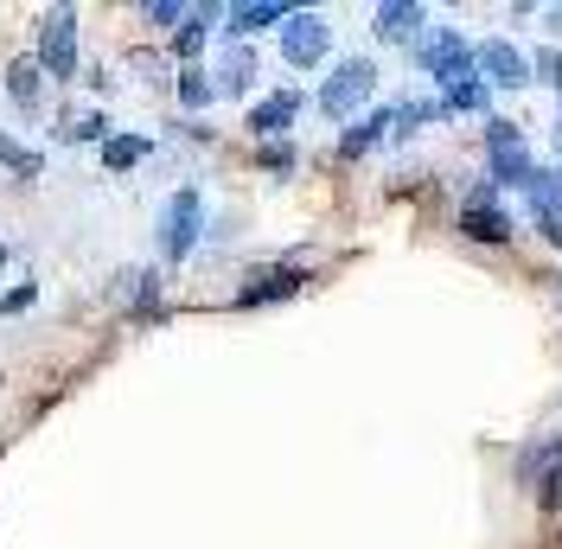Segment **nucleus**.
I'll return each instance as SVG.
<instances>
[{
  "instance_id": "nucleus-1",
  "label": "nucleus",
  "mask_w": 562,
  "mask_h": 549,
  "mask_svg": "<svg viewBox=\"0 0 562 549\" xmlns=\"http://www.w3.org/2000/svg\"><path fill=\"white\" fill-rule=\"evenodd\" d=\"M199 237H205V199H199V186H179L167 211H160V256L186 262L199 249Z\"/></svg>"
},
{
  "instance_id": "nucleus-2",
  "label": "nucleus",
  "mask_w": 562,
  "mask_h": 549,
  "mask_svg": "<svg viewBox=\"0 0 562 549\" xmlns=\"http://www.w3.org/2000/svg\"><path fill=\"white\" fill-rule=\"evenodd\" d=\"M371 90H378V65L371 58H346V65H333V77L319 83V109L333 122H351L358 109L371 103Z\"/></svg>"
},
{
  "instance_id": "nucleus-3",
  "label": "nucleus",
  "mask_w": 562,
  "mask_h": 549,
  "mask_svg": "<svg viewBox=\"0 0 562 549\" xmlns=\"http://www.w3.org/2000/svg\"><path fill=\"white\" fill-rule=\"evenodd\" d=\"M38 65L52 83H70L77 77V13L70 7H52V13H38Z\"/></svg>"
},
{
  "instance_id": "nucleus-4",
  "label": "nucleus",
  "mask_w": 562,
  "mask_h": 549,
  "mask_svg": "<svg viewBox=\"0 0 562 549\" xmlns=\"http://www.w3.org/2000/svg\"><path fill=\"white\" fill-rule=\"evenodd\" d=\"M416 65L428 70L441 90H454V83H473V77H480V70H473V52H467V38L448 33V26H441V33H428L416 45Z\"/></svg>"
},
{
  "instance_id": "nucleus-5",
  "label": "nucleus",
  "mask_w": 562,
  "mask_h": 549,
  "mask_svg": "<svg viewBox=\"0 0 562 549\" xmlns=\"http://www.w3.org/2000/svg\"><path fill=\"white\" fill-rule=\"evenodd\" d=\"M486 154H492V186H530V147L518 135V122H486Z\"/></svg>"
},
{
  "instance_id": "nucleus-6",
  "label": "nucleus",
  "mask_w": 562,
  "mask_h": 549,
  "mask_svg": "<svg viewBox=\"0 0 562 549\" xmlns=\"http://www.w3.org/2000/svg\"><path fill=\"white\" fill-rule=\"evenodd\" d=\"M326 52H333V26H326L319 13H288V26H281V58L294 70H314Z\"/></svg>"
},
{
  "instance_id": "nucleus-7",
  "label": "nucleus",
  "mask_w": 562,
  "mask_h": 549,
  "mask_svg": "<svg viewBox=\"0 0 562 549\" xmlns=\"http://www.w3.org/2000/svg\"><path fill=\"white\" fill-rule=\"evenodd\" d=\"M473 70H480L486 83H498V90H525L530 83V58L512 38H486V45L473 52Z\"/></svg>"
},
{
  "instance_id": "nucleus-8",
  "label": "nucleus",
  "mask_w": 562,
  "mask_h": 549,
  "mask_svg": "<svg viewBox=\"0 0 562 549\" xmlns=\"http://www.w3.org/2000/svg\"><path fill=\"white\" fill-rule=\"evenodd\" d=\"M460 231L473 243H505L512 237V217H505V205L492 199V186H473L467 192V205H460Z\"/></svg>"
},
{
  "instance_id": "nucleus-9",
  "label": "nucleus",
  "mask_w": 562,
  "mask_h": 549,
  "mask_svg": "<svg viewBox=\"0 0 562 549\" xmlns=\"http://www.w3.org/2000/svg\"><path fill=\"white\" fill-rule=\"evenodd\" d=\"M294 115H301V90H276L249 109V128H256V141H281L294 128Z\"/></svg>"
},
{
  "instance_id": "nucleus-10",
  "label": "nucleus",
  "mask_w": 562,
  "mask_h": 549,
  "mask_svg": "<svg viewBox=\"0 0 562 549\" xmlns=\"http://www.w3.org/2000/svg\"><path fill=\"white\" fill-rule=\"evenodd\" d=\"M525 199H530V211H537V231L550 243H562V179L557 172H530Z\"/></svg>"
},
{
  "instance_id": "nucleus-11",
  "label": "nucleus",
  "mask_w": 562,
  "mask_h": 549,
  "mask_svg": "<svg viewBox=\"0 0 562 549\" xmlns=\"http://www.w3.org/2000/svg\"><path fill=\"white\" fill-rule=\"evenodd\" d=\"M7 97H13V109L38 115V109H45V97H52V77H45V65H38V58H20V65L7 70Z\"/></svg>"
},
{
  "instance_id": "nucleus-12",
  "label": "nucleus",
  "mask_w": 562,
  "mask_h": 549,
  "mask_svg": "<svg viewBox=\"0 0 562 549\" xmlns=\"http://www.w3.org/2000/svg\"><path fill=\"white\" fill-rule=\"evenodd\" d=\"M301 269H262L249 274V288H237V307H269V301H288V294H301Z\"/></svg>"
},
{
  "instance_id": "nucleus-13",
  "label": "nucleus",
  "mask_w": 562,
  "mask_h": 549,
  "mask_svg": "<svg viewBox=\"0 0 562 549\" xmlns=\"http://www.w3.org/2000/svg\"><path fill=\"white\" fill-rule=\"evenodd\" d=\"M224 33L231 38H249V33H262V26H288V7L281 0H244V7H224Z\"/></svg>"
},
{
  "instance_id": "nucleus-14",
  "label": "nucleus",
  "mask_w": 562,
  "mask_h": 549,
  "mask_svg": "<svg viewBox=\"0 0 562 549\" xmlns=\"http://www.w3.org/2000/svg\"><path fill=\"white\" fill-rule=\"evenodd\" d=\"M384 135H390V109H378V115H364V122H351L346 135H339V154H346V160H358L364 147H378Z\"/></svg>"
},
{
  "instance_id": "nucleus-15",
  "label": "nucleus",
  "mask_w": 562,
  "mask_h": 549,
  "mask_svg": "<svg viewBox=\"0 0 562 549\" xmlns=\"http://www.w3.org/2000/svg\"><path fill=\"white\" fill-rule=\"evenodd\" d=\"M416 26H422L416 0H384V7H378V33L384 38H416Z\"/></svg>"
},
{
  "instance_id": "nucleus-16",
  "label": "nucleus",
  "mask_w": 562,
  "mask_h": 549,
  "mask_svg": "<svg viewBox=\"0 0 562 549\" xmlns=\"http://www.w3.org/2000/svg\"><path fill=\"white\" fill-rule=\"evenodd\" d=\"M147 147H154L147 135H109L103 141V167L109 172H128V167H140V160H147Z\"/></svg>"
},
{
  "instance_id": "nucleus-17",
  "label": "nucleus",
  "mask_w": 562,
  "mask_h": 549,
  "mask_svg": "<svg viewBox=\"0 0 562 549\" xmlns=\"http://www.w3.org/2000/svg\"><path fill=\"white\" fill-rule=\"evenodd\" d=\"M249 83H256V58H249V45H237V52L217 65V90H224V97H244Z\"/></svg>"
},
{
  "instance_id": "nucleus-18",
  "label": "nucleus",
  "mask_w": 562,
  "mask_h": 549,
  "mask_svg": "<svg viewBox=\"0 0 562 549\" xmlns=\"http://www.w3.org/2000/svg\"><path fill=\"white\" fill-rule=\"evenodd\" d=\"M211 20H217V7H192V13H186V26L173 33V45L186 52V58H199V45H205V26H211Z\"/></svg>"
},
{
  "instance_id": "nucleus-19",
  "label": "nucleus",
  "mask_w": 562,
  "mask_h": 549,
  "mask_svg": "<svg viewBox=\"0 0 562 549\" xmlns=\"http://www.w3.org/2000/svg\"><path fill=\"white\" fill-rule=\"evenodd\" d=\"M211 97H217L211 70H199V65H186V70H179V103H186V109H205Z\"/></svg>"
},
{
  "instance_id": "nucleus-20",
  "label": "nucleus",
  "mask_w": 562,
  "mask_h": 549,
  "mask_svg": "<svg viewBox=\"0 0 562 549\" xmlns=\"http://www.w3.org/2000/svg\"><path fill=\"white\" fill-rule=\"evenodd\" d=\"M0 167H7V172H20V179H38V167H45V160H38L33 147H20L13 135H0Z\"/></svg>"
},
{
  "instance_id": "nucleus-21",
  "label": "nucleus",
  "mask_w": 562,
  "mask_h": 549,
  "mask_svg": "<svg viewBox=\"0 0 562 549\" xmlns=\"http://www.w3.org/2000/svg\"><path fill=\"white\" fill-rule=\"evenodd\" d=\"M186 13H192V7H179V0H154V7H140L147 26H186Z\"/></svg>"
},
{
  "instance_id": "nucleus-22",
  "label": "nucleus",
  "mask_w": 562,
  "mask_h": 549,
  "mask_svg": "<svg viewBox=\"0 0 562 549\" xmlns=\"http://www.w3.org/2000/svg\"><path fill=\"white\" fill-rule=\"evenodd\" d=\"M441 109H486V83H480V77H473V83H454Z\"/></svg>"
},
{
  "instance_id": "nucleus-23",
  "label": "nucleus",
  "mask_w": 562,
  "mask_h": 549,
  "mask_svg": "<svg viewBox=\"0 0 562 549\" xmlns=\"http://www.w3.org/2000/svg\"><path fill=\"white\" fill-rule=\"evenodd\" d=\"M65 135H70V141H109V122L90 109V115H77V122H70Z\"/></svg>"
},
{
  "instance_id": "nucleus-24",
  "label": "nucleus",
  "mask_w": 562,
  "mask_h": 549,
  "mask_svg": "<svg viewBox=\"0 0 562 549\" xmlns=\"http://www.w3.org/2000/svg\"><path fill=\"white\" fill-rule=\"evenodd\" d=\"M38 301V281H20V288H7V294H0V313H26Z\"/></svg>"
},
{
  "instance_id": "nucleus-25",
  "label": "nucleus",
  "mask_w": 562,
  "mask_h": 549,
  "mask_svg": "<svg viewBox=\"0 0 562 549\" xmlns=\"http://www.w3.org/2000/svg\"><path fill=\"white\" fill-rule=\"evenodd\" d=\"M262 167L269 172H294V147H288V141H262Z\"/></svg>"
},
{
  "instance_id": "nucleus-26",
  "label": "nucleus",
  "mask_w": 562,
  "mask_h": 549,
  "mask_svg": "<svg viewBox=\"0 0 562 549\" xmlns=\"http://www.w3.org/2000/svg\"><path fill=\"white\" fill-rule=\"evenodd\" d=\"M530 70H543V83H557V90H562V52H543V58H530Z\"/></svg>"
},
{
  "instance_id": "nucleus-27",
  "label": "nucleus",
  "mask_w": 562,
  "mask_h": 549,
  "mask_svg": "<svg viewBox=\"0 0 562 549\" xmlns=\"http://www.w3.org/2000/svg\"><path fill=\"white\" fill-rule=\"evenodd\" d=\"M550 33H562V7H550Z\"/></svg>"
},
{
  "instance_id": "nucleus-28",
  "label": "nucleus",
  "mask_w": 562,
  "mask_h": 549,
  "mask_svg": "<svg viewBox=\"0 0 562 549\" xmlns=\"http://www.w3.org/2000/svg\"><path fill=\"white\" fill-rule=\"evenodd\" d=\"M0 262H7V243H0Z\"/></svg>"
},
{
  "instance_id": "nucleus-29",
  "label": "nucleus",
  "mask_w": 562,
  "mask_h": 549,
  "mask_svg": "<svg viewBox=\"0 0 562 549\" xmlns=\"http://www.w3.org/2000/svg\"><path fill=\"white\" fill-rule=\"evenodd\" d=\"M557 147H562V135H557Z\"/></svg>"
}]
</instances>
